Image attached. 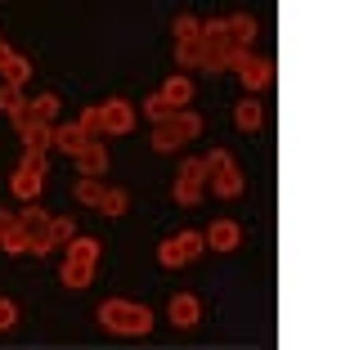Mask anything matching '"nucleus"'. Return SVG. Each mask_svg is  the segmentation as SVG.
<instances>
[{"mask_svg": "<svg viewBox=\"0 0 350 350\" xmlns=\"http://www.w3.org/2000/svg\"><path fill=\"white\" fill-rule=\"evenodd\" d=\"M94 314H99V323L108 332H122V337H148V332H153V310L139 306V301L113 297V301H103Z\"/></svg>", "mask_w": 350, "mask_h": 350, "instance_id": "1", "label": "nucleus"}, {"mask_svg": "<svg viewBox=\"0 0 350 350\" xmlns=\"http://www.w3.org/2000/svg\"><path fill=\"white\" fill-rule=\"evenodd\" d=\"M202 135V117L193 113V108H185V113H175L171 122L153 126V148L157 153H175L180 144H189V139H198Z\"/></svg>", "mask_w": 350, "mask_h": 350, "instance_id": "2", "label": "nucleus"}, {"mask_svg": "<svg viewBox=\"0 0 350 350\" xmlns=\"http://www.w3.org/2000/svg\"><path fill=\"white\" fill-rule=\"evenodd\" d=\"M202 162H206V185L216 189V198H238L243 193V171L234 166L229 148H211Z\"/></svg>", "mask_w": 350, "mask_h": 350, "instance_id": "3", "label": "nucleus"}, {"mask_svg": "<svg viewBox=\"0 0 350 350\" xmlns=\"http://www.w3.org/2000/svg\"><path fill=\"white\" fill-rule=\"evenodd\" d=\"M206 252V238L198 234V229H180V234H171L157 247V260H162L166 269H180V265H189V260H198Z\"/></svg>", "mask_w": 350, "mask_h": 350, "instance_id": "4", "label": "nucleus"}, {"mask_svg": "<svg viewBox=\"0 0 350 350\" xmlns=\"http://www.w3.org/2000/svg\"><path fill=\"white\" fill-rule=\"evenodd\" d=\"M10 189H14L18 202H36L41 189H45V157L41 153H23V162H18V171H14Z\"/></svg>", "mask_w": 350, "mask_h": 350, "instance_id": "5", "label": "nucleus"}, {"mask_svg": "<svg viewBox=\"0 0 350 350\" xmlns=\"http://www.w3.org/2000/svg\"><path fill=\"white\" fill-rule=\"evenodd\" d=\"M206 193V162L202 157H185L180 175H175V202L180 206H198Z\"/></svg>", "mask_w": 350, "mask_h": 350, "instance_id": "6", "label": "nucleus"}, {"mask_svg": "<svg viewBox=\"0 0 350 350\" xmlns=\"http://www.w3.org/2000/svg\"><path fill=\"white\" fill-rule=\"evenodd\" d=\"M99 117H103V135H131L135 131V108L126 99L99 103Z\"/></svg>", "mask_w": 350, "mask_h": 350, "instance_id": "7", "label": "nucleus"}, {"mask_svg": "<svg viewBox=\"0 0 350 350\" xmlns=\"http://www.w3.org/2000/svg\"><path fill=\"white\" fill-rule=\"evenodd\" d=\"M234 72H238V81H243L252 94H256V90H265V85L274 81V63H269V59H256V54H247V59L238 63Z\"/></svg>", "mask_w": 350, "mask_h": 350, "instance_id": "8", "label": "nucleus"}, {"mask_svg": "<svg viewBox=\"0 0 350 350\" xmlns=\"http://www.w3.org/2000/svg\"><path fill=\"white\" fill-rule=\"evenodd\" d=\"M166 319H171L175 328H198V319H202V301L189 297V292H175L171 306H166Z\"/></svg>", "mask_w": 350, "mask_h": 350, "instance_id": "9", "label": "nucleus"}, {"mask_svg": "<svg viewBox=\"0 0 350 350\" xmlns=\"http://www.w3.org/2000/svg\"><path fill=\"white\" fill-rule=\"evenodd\" d=\"M72 162H77V171H81V180H99V175L108 171V148H103L99 139H90Z\"/></svg>", "mask_w": 350, "mask_h": 350, "instance_id": "10", "label": "nucleus"}, {"mask_svg": "<svg viewBox=\"0 0 350 350\" xmlns=\"http://www.w3.org/2000/svg\"><path fill=\"white\" fill-rule=\"evenodd\" d=\"M27 77H31V63L5 45V50H0V81H5V85H18V90H23V85H27Z\"/></svg>", "mask_w": 350, "mask_h": 350, "instance_id": "11", "label": "nucleus"}, {"mask_svg": "<svg viewBox=\"0 0 350 350\" xmlns=\"http://www.w3.org/2000/svg\"><path fill=\"white\" fill-rule=\"evenodd\" d=\"M256 18L252 14H234V18H225V36H229V45H238V50H247L252 41H256Z\"/></svg>", "mask_w": 350, "mask_h": 350, "instance_id": "12", "label": "nucleus"}, {"mask_svg": "<svg viewBox=\"0 0 350 350\" xmlns=\"http://www.w3.org/2000/svg\"><path fill=\"white\" fill-rule=\"evenodd\" d=\"M206 247H216V252H234L238 247V238H243V229H238V220H216V225L206 229Z\"/></svg>", "mask_w": 350, "mask_h": 350, "instance_id": "13", "label": "nucleus"}, {"mask_svg": "<svg viewBox=\"0 0 350 350\" xmlns=\"http://www.w3.org/2000/svg\"><path fill=\"white\" fill-rule=\"evenodd\" d=\"M50 220L54 216H45L41 206L31 202V206H23V216H18V229L31 238V243H41V238H50Z\"/></svg>", "mask_w": 350, "mask_h": 350, "instance_id": "14", "label": "nucleus"}, {"mask_svg": "<svg viewBox=\"0 0 350 350\" xmlns=\"http://www.w3.org/2000/svg\"><path fill=\"white\" fill-rule=\"evenodd\" d=\"M157 94H162V99L171 103V108H180V113H185L189 99H193V81H189L185 72H175V77H166V85H162Z\"/></svg>", "mask_w": 350, "mask_h": 350, "instance_id": "15", "label": "nucleus"}, {"mask_svg": "<svg viewBox=\"0 0 350 350\" xmlns=\"http://www.w3.org/2000/svg\"><path fill=\"white\" fill-rule=\"evenodd\" d=\"M85 144H90V139L81 135V126H77V122H63V126H54V148H59V153L77 157Z\"/></svg>", "mask_w": 350, "mask_h": 350, "instance_id": "16", "label": "nucleus"}, {"mask_svg": "<svg viewBox=\"0 0 350 350\" xmlns=\"http://www.w3.org/2000/svg\"><path fill=\"white\" fill-rule=\"evenodd\" d=\"M99 252H103L99 238H72V243H68V260H72V265H90L94 269Z\"/></svg>", "mask_w": 350, "mask_h": 350, "instance_id": "17", "label": "nucleus"}, {"mask_svg": "<svg viewBox=\"0 0 350 350\" xmlns=\"http://www.w3.org/2000/svg\"><path fill=\"white\" fill-rule=\"evenodd\" d=\"M234 122H238V131H260V122H265V108H260V99H238Z\"/></svg>", "mask_w": 350, "mask_h": 350, "instance_id": "18", "label": "nucleus"}, {"mask_svg": "<svg viewBox=\"0 0 350 350\" xmlns=\"http://www.w3.org/2000/svg\"><path fill=\"white\" fill-rule=\"evenodd\" d=\"M18 139H23V153H41L45 157V148H54V126H41V122H36L31 131H23Z\"/></svg>", "mask_w": 350, "mask_h": 350, "instance_id": "19", "label": "nucleus"}, {"mask_svg": "<svg viewBox=\"0 0 350 350\" xmlns=\"http://www.w3.org/2000/svg\"><path fill=\"white\" fill-rule=\"evenodd\" d=\"M59 278H63V288H90L94 283V269L90 265H72V260H63V269H59Z\"/></svg>", "mask_w": 350, "mask_h": 350, "instance_id": "20", "label": "nucleus"}, {"mask_svg": "<svg viewBox=\"0 0 350 350\" xmlns=\"http://www.w3.org/2000/svg\"><path fill=\"white\" fill-rule=\"evenodd\" d=\"M175 63H180V72L185 68H202V36L198 41H175Z\"/></svg>", "mask_w": 350, "mask_h": 350, "instance_id": "21", "label": "nucleus"}, {"mask_svg": "<svg viewBox=\"0 0 350 350\" xmlns=\"http://www.w3.org/2000/svg\"><path fill=\"white\" fill-rule=\"evenodd\" d=\"M103 193H108V189H103L99 180H77V202H81V206H94V211H99Z\"/></svg>", "mask_w": 350, "mask_h": 350, "instance_id": "22", "label": "nucleus"}, {"mask_svg": "<svg viewBox=\"0 0 350 350\" xmlns=\"http://www.w3.org/2000/svg\"><path fill=\"white\" fill-rule=\"evenodd\" d=\"M103 216H126V211H131V193H126V189H108V193H103V206H99Z\"/></svg>", "mask_w": 350, "mask_h": 350, "instance_id": "23", "label": "nucleus"}, {"mask_svg": "<svg viewBox=\"0 0 350 350\" xmlns=\"http://www.w3.org/2000/svg\"><path fill=\"white\" fill-rule=\"evenodd\" d=\"M27 103H31V99H23L18 85H0V113H5V117H18Z\"/></svg>", "mask_w": 350, "mask_h": 350, "instance_id": "24", "label": "nucleus"}, {"mask_svg": "<svg viewBox=\"0 0 350 350\" xmlns=\"http://www.w3.org/2000/svg\"><path fill=\"white\" fill-rule=\"evenodd\" d=\"M31 117L41 126H54V117H59V94H41V99H31Z\"/></svg>", "mask_w": 350, "mask_h": 350, "instance_id": "25", "label": "nucleus"}, {"mask_svg": "<svg viewBox=\"0 0 350 350\" xmlns=\"http://www.w3.org/2000/svg\"><path fill=\"white\" fill-rule=\"evenodd\" d=\"M72 238H77L72 216H54V220H50V243H54V247H68Z\"/></svg>", "mask_w": 350, "mask_h": 350, "instance_id": "26", "label": "nucleus"}, {"mask_svg": "<svg viewBox=\"0 0 350 350\" xmlns=\"http://www.w3.org/2000/svg\"><path fill=\"white\" fill-rule=\"evenodd\" d=\"M175 113H180V108H171V103H166L162 99V94H153V99H144V117H148V122H153V126H162V122H171V117Z\"/></svg>", "mask_w": 350, "mask_h": 350, "instance_id": "27", "label": "nucleus"}, {"mask_svg": "<svg viewBox=\"0 0 350 350\" xmlns=\"http://www.w3.org/2000/svg\"><path fill=\"white\" fill-rule=\"evenodd\" d=\"M0 247L10 252V256H23V252H31V238L14 225V229H5V234H0Z\"/></svg>", "mask_w": 350, "mask_h": 350, "instance_id": "28", "label": "nucleus"}, {"mask_svg": "<svg viewBox=\"0 0 350 350\" xmlns=\"http://www.w3.org/2000/svg\"><path fill=\"white\" fill-rule=\"evenodd\" d=\"M198 36H202V23L193 14H180L175 18V41H198Z\"/></svg>", "mask_w": 350, "mask_h": 350, "instance_id": "29", "label": "nucleus"}, {"mask_svg": "<svg viewBox=\"0 0 350 350\" xmlns=\"http://www.w3.org/2000/svg\"><path fill=\"white\" fill-rule=\"evenodd\" d=\"M77 126H81L85 139H99V135H103V117H99V108H85V113L77 117Z\"/></svg>", "mask_w": 350, "mask_h": 350, "instance_id": "30", "label": "nucleus"}, {"mask_svg": "<svg viewBox=\"0 0 350 350\" xmlns=\"http://www.w3.org/2000/svg\"><path fill=\"white\" fill-rule=\"evenodd\" d=\"M14 323H18V306L0 297V332H5V328H14Z\"/></svg>", "mask_w": 350, "mask_h": 350, "instance_id": "31", "label": "nucleus"}, {"mask_svg": "<svg viewBox=\"0 0 350 350\" xmlns=\"http://www.w3.org/2000/svg\"><path fill=\"white\" fill-rule=\"evenodd\" d=\"M10 122H14V131H18V135H23V131H31V126H36V117H31V103L23 108L18 117H10Z\"/></svg>", "mask_w": 350, "mask_h": 350, "instance_id": "32", "label": "nucleus"}, {"mask_svg": "<svg viewBox=\"0 0 350 350\" xmlns=\"http://www.w3.org/2000/svg\"><path fill=\"white\" fill-rule=\"evenodd\" d=\"M31 252H36V256H50L54 243H50V238H41V243H31Z\"/></svg>", "mask_w": 350, "mask_h": 350, "instance_id": "33", "label": "nucleus"}, {"mask_svg": "<svg viewBox=\"0 0 350 350\" xmlns=\"http://www.w3.org/2000/svg\"><path fill=\"white\" fill-rule=\"evenodd\" d=\"M18 225V216H10V211H0V234H5V229H14Z\"/></svg>", "mask_w": 350, "mask_h": 350, "instance_id": "34", "label": "nucleus"}, {"mask_svg": "<svg viewBox=\"0 0 350 350\" xmlns=\"http://www.w3.org/2000/svg\"><path fill=\"white\" fill-rule=\"evenodd\" d=\"M0 50H5V41H0Z\"/></svg>", "mask_w": 350, "mask_h": 350, "instance_id": "35", "label": "nucleus"}]
</instances>
